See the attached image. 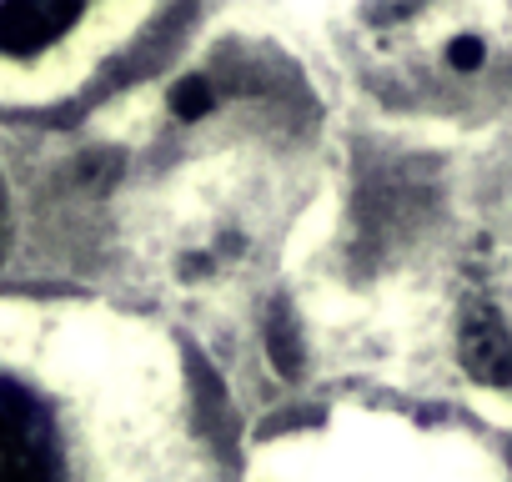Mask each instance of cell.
<instances>
[{"label": "cell", "instance_id": "obj_1", "mask_svg": "<svg viewBox=\"0 0 512 482\" xmlns=\"http://www.w3.org/2000/svg\"><path fill=\"white\" fill-rule=\"evenodd\" d=\"M0 482H71L51 407L11 372H0Z\"/></svg>", "mask_w": 512, "mask_h": 482}, {"label": "cell", "instance_id": "obj_2", "mask_svg": "<svg viewBox=\"0 0 512 482\" xmlns=\"http://www.w3.org/2000/svg\"><path fill=\"white\" fill-rule=\"evenodd\" d=\"M81 26V6H56V0H16L0 6V51L6 56H36L56 46L66 31Z\"/></svg>", "mask_w": 512, "mask_h": 482}, {"label": "cell", "instance_id": "obj_3", "mask_svg": "<svg viewBox=\"0 0 512 482\" xmlns=\"http://www.w3.org/2000/svg\"><path fill=\"white\" fill-rule=\"evenodd\" d=\"M462 362L477 382H492V387L512 377V342L492 312H472L462 322Z\"/></svg>", "mask_w": 512, "mask_h": 482}, {"label": "cell", "instance_id": "obj_4", "mask_svg": "<svg viewBox=\"0 0 512 482\" xmlns=\"http://www.w3.org/2000/svg\"><path fill=\"white\" fill-rule=\"evenodd\" d=\"M211 81L206 76H186V81H176V91H171V111L181 116V121H201L206 111H211Z\"/></svg>", "mask_w": 512, "mask_h": 482}, {"label": "cell", "instance_id": "obj_5", "mask_svg": "<svg viewBox=\"0 0 512 482\" xmlns=\"http://www.w3.org/2000/svg\"><path fill=\"white\" fill-rule=\"evenodd\" d=\"M487 61V46L477 41V36H457L452 46H447V66L452 71H477Z\"/></svg>", "mask_w": 512, "mask_h": 482}]
</instances>
